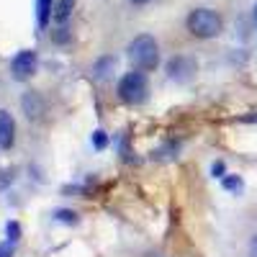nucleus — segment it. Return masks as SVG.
Wrapping results in <instances>:
<instances>
[{
	"mask_svg": "<svg viewBox=\"0 0 257 257\" xmlns=\"http://www.w3.org/2000/svg\"><path fill=\"white\" fill-rule=\"evenodd\" d=\"M185 26L196 39H216L224 31V21L216 11H211V8H196V11L188 13Z\"/></svg>",
	"mask_w": 257,
	"mask_h": 257,
	"instance_id": "nucleus-1",
	"label": "nucleus"
},
{
	"mask_svg": "<svg viewBox=\"0 0 257 257\" xmlns=\"http://www.w3.org/2000/svg\"><path fill=\"white\" fill-rule=\"evenodd\" d=\"M128 59L134 62L137 70H155L160 64V47L155 36L139 34L132 44H128Z\"/></svg>",
	"mask_w": 257,
	"mask_h": 257,
	"instance_id": "nucleus-2",
	"label": "nucleus"
},
{
	"mask_svg": "<svg viewBox=\"0 0 257 257\" xmlns=\"http://www.w3.org/2000/svg\"><path fill=\"white\" fill-rule=\"evenodd\" d=\"M147 93H149V82H147L144 70L126 72V75L121 77V82H118V98H121L123 103H132V105L144 103Z\"/></svg>",
	"mask_w": 257,
	"mask_h": 257,
	"instance_id": "nucleus-3",
	"label": "nucleus"
},
{
	"mask_svg": "<svg viewBox=\"0 0 257 257\" xmlns=\"http://www.w3.org/2000/svg\"><path fill=\"white\" fill-rule=\"evenodd\" d=\"M36 67H39V57L34 49H24L11 59V72L16 80H29L36 72Z\"/></svg>",
	"mask_w": 257,
	"mask_h": 257,
	"instance_id": "nucleus-4",
	"label": "nucleus"
},
{
	"mask_svg": "<svg viewBox=\"0 0 257 257\" xmlns=\"http://www.w3.org/2000/svg\"><path fill=\"white\" fill-rule=\"evenodd\" d=\"M196 59L193 57H185V54H178V57H173L167 62V77L170 80H175V82H185V80H190L193 77V72H196Z\"/></svg>",
	"mask_w": 257,
	"mask_h": 257,
	"instance_id": "nucleus-5",
	"label": "nucleus"
},
{
	"mask_svg": "<svg viewBox=\"0 0 257 257\" xmlns=\"http://www.w3.org/2000/svg\"><path fill=\"white\" fill-rule=\"evenodd\" d=\"M16 144V121L8 111L0 108V149H11Z\"/></svg>",
	"mask_w": 257,
	"mask_h": 257,
	"instance_id": "nucleus-6",
	"label": "nucleus"
},
{
	"mask_svg": "<svg viewBox=\"0 0 257 257\" xmlns=\"http://www.w3.org/2000/svg\"><path fill=\"white\" fill-rule=\"evenodd\" d=\"M21 105H24V113L29 118H39L41 113H44V100H41L36 93H26L24 98H21Z\"/></svg>",
	"mask_w": 257,
	"mask_h": 257,
	"instance_id": "nucleus-7",
	"label": "nucleus"
},
{
	"mask_svg": "<svg viewBox=\"0 0 257 257\" xmlns=\"http://www.w3.org/2000/svg\"><path fill=\"white\" fill-rule=\"evenodd\" d=\"M54 18V0H36V24L39 29H47Z\"/></svg>",
	"mask_w": 257,
	"mask_h": 257,
	"instance_id": "nucleus-8",
	"label": "nucleus"
},
{
	"mask_svg": "<svg viewBox=\"0 0 257 257\" xmlns=\"http://www.w3.org/2000/svg\"><path fill=\"white\" fill-rule=\"evenodd\" d=\"M113 67H116V59L113 57H100L95 62V67H93V75L98 80H105V77H108V72H113Z\"/></svg>",
	"mask_w": 257,
	"mask_h": 257,
	"instance_id": "nucleus-9",
	"label": "nucleus"
},
{
	"mask_svg": "<svg viewBox=\"0 0 257 257\" xmlns=\"http://www.w3.org/2000/svg\"><path fill=\"white\" fill-rule=\"evenodd\" d=\"M221 185L229 190V193H242L244 190V180L239 175H224L221 178Z\"/></svg>",
	"mask_w": 257,
	"mask_h": 257,
	"instance_id": "nucleus-10",
	"label": "nucleus"
},
{
	"mask_svg": "<svg viewBox=\"0 0 257 257\" xmlns=\"http://www.w3.org/2000/svg\"><path fill=\"white\" fill-rule=\"evenodd\" d=\"M72 8H75V0H59V6H57V11H54V18L59 21V24H64V21L70 18Z\"/></svg>",
	"mask_w": 257,
	"mask_h": 257,
	"instance_id": "nucleus-11",
	"label": "nucleus"
},
{
	"mask_svg": "<svg viewBox=\"0 0 257 257\" xmlns=\"http://www.w3.org/2000/svg\"><path fill=\"white\" fill-rule=\"evenodd\" d=\"M54 219L62 221V224H77V213H75V211H67V208H59V211L54 213Z\"/></svg>",
	"mask_w": 257,
	"mask_h": 257,
	"instance_id": "nucleus-12",
	"label": "nucleus"
},
{
	"mask_svg": "<svg viewBox=\"0 0 257 257\" xmlns=\"http://www.w3.org/2000/svg\"><path fill=\"white\" fill-rule=\"evenodd\" d=\"M93 144H95V149H103L105 144H108V137H105V132H100V128H98V132L93 134Z\"/></svg>",
	"mask_w": 257,
	"mask_h": 257,
	"instance_id": "nucleus-13",
	"label": "nucleus"
},
{
	"mask_svg": "<svg viewBox=\"0 0 257 257\" xmlns=\"http://www.w3.org/2000/svg\"><path fill=\"white\" fill-rule=\"evenodd\" d=\"M224 173H226L224 162H213V165H211V175H213V178H219V180H221V178H224Z\"/></svg>",
	"mask_w": 257,
	"mask_h": 257,
	"instance_id": "nucleus-14",
	"label": "nucleus"
},
{
	"mask_svg": "<svg viewBox=\"0 0 257 257\" xmlns=\"http://www.w3.org/2000/svg\"><path fill=\"white\" fill-rule=\"evenodd\" d=\"M18 234H21L18 224H16V221H13V224H8V239H11V242H16V239H18Z\"/></svg>",
	"mask_w": 257,
	"mask_h": 257,
	"instance_id": "nucleus-15",
	"label": "nucleus"
},
{
	"mask_svg": "<svg viewBox=\"0 0 257 257\" xmlns=\"http://www.w3.org/2000/svg\"><path fill=\"white\" fill-rule=\"evenodd\" d=\"M247 254H249V257H257V234L249 239V249H247Z\"/></svg>",
	"mask_w": 257,
	"mask_h": 257,
	"instance_id": "nucleus-16",
	"label": "nucleus"
},
{
	"mask_svg": "<svg viewBox=\"0 0 257 257\" xmlns=\"http://www.w3.org/2000/svg\"><path fill=\"white\" fill-rule=\"evenodd\" d=\"M134 6H147V3H152V0H132Z\"/></svg>",
	"mask_w": 257,
	"mask_h": 257,
	"instance_id": "nucleus-17",
	"label": "nucleus"
},
{
	"mask_svg": "<svg viewBox=\"0 0 257 257\" xmlns=\"http://www.w3.org/2000/svg\"><path fill=\"white\" fill-rule=\"evenodd\" d=\"M254 24H257V6H254Z\"/></svg>",
	"mask_w": 257,
	"mask_h": 257,
	"instance_id": "nucleus-18",
	"label": "nucleus"
}]
</instances>
